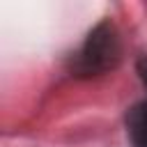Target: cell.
<instances>
[{
    "mask_svg": "<svg viewBox=\"0 0 147 147\" xmlns=\"http://www.w3.org/2000/svg\"><path fill=\"white\" fill-rule=\"evenodd\" d=\"M122 60V39L110 18H101L69 57L67 69L74 78H96L113 71Z\"/></svg>",
    "mask_w": 147,
    "mask_h": 147,
    "instance_id": "obj_1",
    "label": "cell"
},
{
    "mask_svg": "<svg viewBox=\"0 0 147 147\" xmlns=\"http://www.w3.org/2000/svg\"><path fill=\"white\" fill-rule=\"evenodd\" d=\"M136 71H138L142 85L147 87V55H140V57H138V62H136Z\"/></svg>",
    "mask_w": 147,
    "mask_h": 147,
    "instance_id": "obj_3",
    "label": "cell"
},
{
    "mask_svg": "<svg viewBox=\"0 0 147 147\" xmlns=\"http://www.w3.org/2000/svg\"><path fill=\"white\" fill-rule=\"evenodd\" d=\"M126 133L133 147H147V101H140L129 108L126 117Z\"/></svg>",
    "mask_w": 147,
    "mask_h": 147,
    "instance_id": "obj_2",
    "label": "cell"
}]
</instances>
